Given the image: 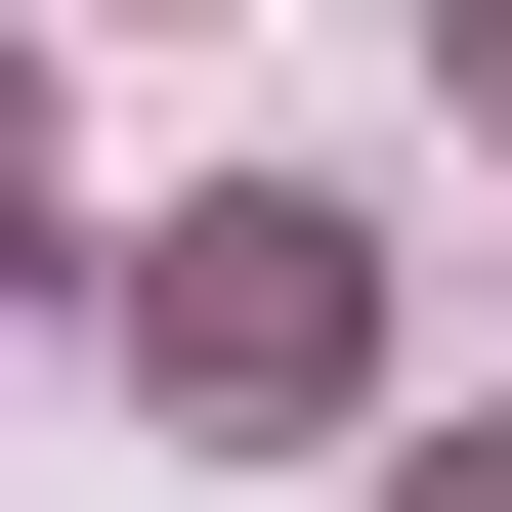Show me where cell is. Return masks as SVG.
<instances>
[{"instance_id":"6da1fadb","label":"cell","mask_w":512,"mask_h":512,"mask_svg":"<svg viewBox=\"0 0 512 512\" xmlns=\"http://www.w3.org/2000/svg\"><path fill=\"white\" fill-rule=\"evenodd\" d=\"M342 342H384V299H342V214H299V171H214V214L128 256V384H171V427H342Z\"/></svg>"},{"instance_id":"3957f363","label":"cell","mask_w":512,"mask_h":512,"mask_svg":"<svg viewBox=\"0 0 512 512\" xmlns=\"http://www.w3.org/2000/svg\"><path fill=\"white\" fill-rule=\"evenodd\" d=\"M0 256H43V128H0Z\"/></svg>"},{"instance_id":"7a4b0ae2","label":"cell","mask_w":512,"mask_h":512,"mask_svg":"<svg viewBox=\"0 0 512 512\" xmlns=\"http://www.w3.org/2000/svg\"><path fill=\"white\" fill-rule=\"evenodd\" d=\"M384 512H512V427H427V470H384Z\"/></svg>"}]
</instances>
